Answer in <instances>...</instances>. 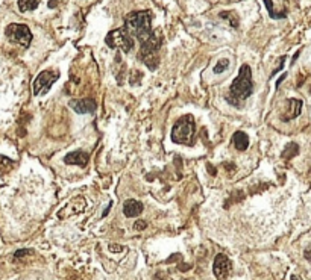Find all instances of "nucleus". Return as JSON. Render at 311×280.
I'll list each match as a JSON object with an SVG mask.
<instances>
[{
  "mask_svg": "<svg viewBox=\"0 0 311 280\" xmlns=\"http://www.w3.org/2000/svg\"><path fill=\"white\" fill-rule=\"evenodd\" d=\"M131 36H135L140 44V59L150 68L158 67V50L161 38L152 32V14L149 11H135L125 17L123 26Z\"/></svg>",
  "mask_w": 311,
  "mask_h": 280,
  "instance_id": "nucleus-1",
  "label": "nucleus"
},
{
  "mask_svg": "<svg viewBox=\"0 0 311 280\" xmlns=\"http://www.w3.org/2000/svg\"><path fill=\"white\" fill-rule=\"evenodd\" d=\"M252 91H254L252 71H251V67L248 64H245V65H242V68L239 71V76L236 77V81L232 82L226 100L231 105L239 106L242 102H245L246 99H249L252 96Z\"/></svg>",
  "mask_w": 311,
  "mask_h": 280,
  "instance_id": "nucleus-2",
  "label": "nucleus"
},
{
  "mask_svg": "<svg viewBox=\"0 0 311 280\" xmlns=\"http://www.w3.org/2000/svg\"><path fill=\"white\" fill-rule=\"evenodd\" d=\"M194 135H196V122H194V117L184 115L175 123L170 138L176 144L191 145L194 141Z\"/></svg>",
  "mask_w": 311,
  "mask_h": 280,
  "instance_id": "nucleus-3",
  "label": "nucleus"
},
{
  "mask_svg": "<svg viewBox=\"0 0 311 280\" xmlns=\"http://www.w3.org/2000/svg\"><path fill=\"white\" fill-rule=\"evenodd\" d=\"M106 44L111 49H120L125 53H129L134 47V38L128 33L125 27L114 29L106 35Z\"/></svg>",
  "mask_w": 311,
  "mask_h": 280,
  "instance_id": "nucleus-4",
  "label": "nucleus"
},
{
  "mask_svg": "<svg viewBox=\"0 0 311 280\" xmlns=\"http://www.w3.org/2000/svg\"><path fill=\"white\" fill-rule=\"evenodd\" d=\"M5 35L11 43L18 44L21 47H27L32 41V32L26 24L12 23L5 29Z\"/></svg>",
  "mask_w": 311,
  "mask_h": 280,
  "instance_id": "nucleus-5",
  "label": "nucleus"
},
{
  "mask_svg": "<svg viewBox=\"0 0 311 280\" xmlns=\"http://www.w3.org/2000/svg\"><path fill=\"white\" fill-rule=\"evenodd\" d=\"M58 76H59L58 73H53V71H49V70L41 71L40 74H38V76L35 77V81H33V84H32L33 94H35V96H40V94L47 93V91L52 88V85L55 84V81L58 79Z\"/></svg>",
  "mask_w": 311,
  "mask_h": 280,
  "instance_id": "nucleus-6",
  "label": "nucleus"
},
{
  "mask_svg": "<svg viewBox=\"0 0 311 280\" xmlns=\"http://www.w3.org/2000/svg\"><path fill=\"white\" fill-rule=\"evenodd\" d=\"M231 271H232V264L228 259V256H225L222 253L217 255L214 258V264H213V273H214L216 279L217 280H226L229 277Z\"/></svg>",
  "mask_w": 311,
  "mask_h": 280,
  "instance_id": "nucleus-7",
  "label": "nucleus"
},
{
  "mask_svg": "<svg viewBox=\"0 0 311 280\" xmlns=\"http://www.w3.org/2000/svg\"><path fill=\"white\" fill-rule=\"evenodd\" d=\"M90 161V156L88 153L82 151V150H76V151H71L68 154L64 156V162L68 164V165H79V167H84L87 165Z\"/></svg>",
  "mask_w": 311,
  "mask_h": 280,
  "instance_id": "nucleus-8",
  "label": "nucleus"
},
{
  "mask_svg": "<svg viewBox=\"0 0 311 280\" xmlns=\"http://www.w3.org/2000/svg\"><path fill=\"white\" fill-rule=\"evenodd\" d=\"M70 108L74 109L77 114H93L96 111V102L93 99H81V100H71Z\"/></svg>",
  "mask_w": 311,
  "mask_h": 280,
  "instance_id": "nucleus-9",
  "label": "nucleus"
},
{
  "mask_svg": "<svg viewBox=\"0 0 311 280\" xmlns=\"http://www.w3.org/2000/svg\"><path fill=\"white\" fill-rule=\"evenodd\" d=\"M287 111L283 114V122H290V120L299 117L301 111H302V100L299 99H290L287 100V105H286Z\"/></svg>",
  "mask_w": 311,
  "mask_h": 280,
  "instance_id": "nucleus-10",
  "label": "nucleus"
},
{
  "mask_svg": "<svg viewBox=\"0 0 311 280\" xmlns=\"http://www.w3.org/2000/svg\"><path fill=\"white\" fill-rule=\"evenodd\" d=\"M143 212V203L138 202V200H126L125 205H123V214L128 217V218H134V217H138L140 214Z\"/></svg>",
  "mask_w": 311,
  "mask_h": 280,
  "instance_id": "nucleus-11",
  "label": "nucleus"
},
{
  "mask_svg": "<svg viewBox=\"0 0 311 280\" xmlns=\"http://www.w3.org/2000/svg\"><path fill=\"white\" fill-rule=\"evenodd\" d=\"M232 142H234L236 148L240 151H245L249 147V137L245 132H236L234 137H232Z\"/></svg>",
  "mask_w": 311,
  "mask_h": 280,
  "instance_id": "nucleus-12",
  "label": "nucleus"
},
{
  "mask_svg": "<svg viewBox=\"0 0 311 280\" xmlns=\"http://www.w3.org/2000/svg\"><path fill=\"white\" fill-rule=\"evenodd\" d=\"M38 3H40V0H18V9L21 12L32 11L38 6Z\"/></svg>",
  "mask_w": 311,
  "mask_h": 280,
  "instance_id": "nucleus-13",
  "label": "nucleus"
},
{
  "mask_svg": "<svg viewBox=\"0 0 311 280\" xmlns=\"http://www.w3.org/2000/svg\"><path fill=\"white\" fill-rule=\"evenodd\" d=\"M12 165H14V162L11 161V159H8V157H5V156H0V170H2V171H6V170H9Z\"/></svg>",
  "mask_w": 311,
  "mask_h": 280,
  "instance_id": "nucleus-14",
  "label": "nucleus"
},
{
  "mask_svg": "<svg viewBox=\"0 0 311 280\" xmlns=\"http://www.w3.org/2000/svg\"><path fill=\"white\" fill-rule=\"evenodd\" d=\"M228 65H229V61H228V59H220V61L216 64V67H214V73H216V74L223 73V71L228 68Z\"/></svg>",
  "mask_w": 311,
  "mask_h": 280,
  "instance_id": "nucleus-15",
  "label": "nucleus"
},
{
  "mask_svg": "<svg viewBox=\"0 0 311 280\" xmlns=\"http://www.w3.org/2000/svg\"><path fill=\"white\" fill-rule=\"evenodd\" d=\"M74 205H76V200H74V202H70V205H67L64 209H68V211H70V215H73V214H79L81 211H84V208H74Z\"/></svg>",
  "mask_w": 311,
  "mask_h": 280,
  "instance_id": "nucleus-16",
  "label": "nucleus"
},
{
  "mask_svg": "<svg viewBox=\"0 0 311 280\" xmlns=\"http://www.w3.org/2000/svg\"><path fill=\"white\" fill-rule=\"evenodd\" d=\"M264 3L267 5V11H269L270 17L277 18V15H275V12H274V3H272V0H264Z\"/></svg>",
  "mask_w": 311,
  "mask_h": 280,
  "instance_id": "nucleus-17",
  "label": "nucleus"
},
{
  "mask_svg": "<svg viewBox=\"0 0 311 280\" xmlns=\"http://www.w3.org/2000/svg\"><path fill=\"white\" fill-rule=\"evenodd\" d=\"M146 226H147V223L146 221H137L135 223V230H143V229H146Z\"/></svg>",
  "mask_w": 311,
  "mask_h": 280,
  "instance_id": "nucleus-18",
  "label": "nucleus"
},
{
  "mask_svg": "<svg viewBox=\"0 0 311 280\" xmlns=\"http://www.w3.org/2000/svg\"><path fill=\"white\" fill-rule=\"evenodd\" d=\"M109 250L112 252V253H117V252H122L123 250V247H117V246H109Z\"/></svg>",
  "mask_w": 311,
  "mask_h": 280,
  "instance_id": "nucleus-19",
  "label": "nucleus"
},
{
  "mask_svg": "<svg viewBox=\"0 0 311 280\" xmlns=\"http://www.w3.org/2000/svg\"><path fill=\"white\" fill-rule=\"evenodd\" d=\"M24 255H30L29 250H21V252H17L15 253V258H20V256H24Z\"/></svg>",
  "mask_w": 311,
  "mask_h": 280,
  "instance_id": "nucleus-20",
  "label": "nucleus"
},
{
  "mask_svg": "<svg viewBox=\"0 0 311 280\" xmlns=\"http://www.w3.org/2000/svg\"><path fill=\"white\" fill-rule=\"evenodd\" d=\"M305 258H307L308 261H311V247H308V249L305 250Z\"/></svg>",
  "mask_w": 311,
  "mask_h": 280,
  "instance_id": "nucleus-21",
  "label": "nucleus"
}]
</instances>
